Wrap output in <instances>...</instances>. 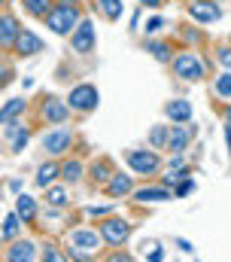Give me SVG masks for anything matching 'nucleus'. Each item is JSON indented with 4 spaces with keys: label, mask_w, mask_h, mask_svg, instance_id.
<instances>
[{
    "label": "nucleus",
    "mask_w": 231,
    "mask_h": 262,
    "mask_svg": "<svg viewBox=\"0 0 231 262\" xmlns=\"http://www.w3.org/2000/svg\"><path fill=\"white\" fill-rule=\"evenodd\" d=\"M3 134H6V140H9V152H21V149L28 146L31 128H28L25 122H9V125H3Z\"/></svg>",
    "instance_id": "12"
},
{
    "label": "nucleus",
    "mask_w": 231,
    "mask_h": 262,
    "mask_svg": "<svg viewBox=\"0 0 231 262\" xmlns=\"http://www.w3.org/2000/svg\"><path fill=\"white\" fill-rule=\"evenodd\" d=\"M98 232H101L104 244H110V247H122V244H128V238H131V223L122 220V216H110V220L101 223Z\"/></svg>",
    "instance_id": "5"
},
{
    "label": "nucleus",
    "mask_w": 231,
    "mask_h": 262,
    "mask_svg": "<svg viewBox=\"0 0 231 262\" xmlns=\"http://www.w3.org/2000/svg\"><path fill=\"white\" fill-rule=\"evenodd\" d=\"M82 174H85V168H82L79 159H70V162L61 165V180L64 183H76V180H82Z\"/></svg>",
    "instance_id": "22"
},
{
    "label": "nucleus",
    "mask_w": 231,
    "mask_h": 262,
    "mask_svg": "<svg viewBox=\"0 0 231 262\" xmlns=\"http://www.w3.org/2000/svg\"><path fill=\"white\" fill-rule=\"evenodd\" d=\"M58 3H73V6H76V3H79V0H58Z\"/></svg>",
    "instance_id": "41"
},
{
    "label": "nucleus",
    "mask_w": 231,
    "mask_h": 262,
    "mask_svg": "<svg viewBox=\"0 0 231 262\" xmlns=\"http://www.w3.org/2000/svg\"><path fill=\"white\" fill-rule=\"evenodd\" d=\"M98 3H101V9H104V15H107V18H122V12H125V3H122V0H98Z\"/></svg>",
    "instance_id": "29"
},
{
    "label": "nucleus",
    "mask_w": 231,
    "mask_h": 262,
    "mask_svg": "<svg viewBox=\"0 0 231 262\" xmlns=\"http://www.w3.org/2000/svg\"><path fill=\"white\" fill-rule=\"evenodd\" d=\"M91 180L95 183H110L113 180V171H110V162L107 159H101V162L91 165Z\"/></svg>",
    "instance_id": "26"
},
{
    "label": "nucleus",
    "mask_w": 231,
    "mask_h": 262,
    "mask_svg": "<svg viewBox=\"0 0 231 262\" xmlns=\"http://www.w3.org/2000/svg\"><path fill=\"white\" fill-rule=\"evenodd\" d=\"M165 25H168V21H165V18H161V15H152V18H149V21H146V34H155V31H161V28H165Z\"/></svg>",
    "instance_id": "34"
},
{
    "label": "nucleus",
    "mask_w": 231,
    "mask_h": 262,
    "mask_svg": "<svg viewBox=\"0 0 231 262\" xmlns=\"http://www.w3.org/2000/svg\"><path fill=\"white\" fill-rule=\"evenodd\" d=\"M171 198V186H146V189H137L134 192V201H140V204H149V201H168Z\"/></svg>",
    "instance_id": "19"
},
{
    "label": "nucleus",
    "mask_w": 231,
    "mask_h": 262,
    "mask_svg": "<svg viewBox=\"0 0 231 262\" xmlns=\"http://www.w3.org/2000/svg\"><path fill=\"white\" fill-rule=\"evenodd\" d=\"M70 116V104L67 101H58V98H46L43 101V119L52 122V125H64Z\"/></svg>",
    "instance_id": "11"
},
{
    "label": "nucleus",
    "mask_w": 231,
    "mask_h": 262,
    "mask_svg": "<svg viewBox=\"0 0 231 262\" xmlns=\"http://www.w3.org/2000/svg\"><path fill=\"white\" fill-rule=\"evenodd\" d=\"M28 110V101L25 98H9L3 107H0V122L9 125V122H18V116Z\"/></svg>",
    "instance_id": "17"
},
{
    "label": "nucleus",
    "mask_w": 231,
    "mask_h": 262,
    "mask_svg": "<svg viewBox=\"0 0 231 262\" xmlns=\"http://www.w3.org/2000/svg\"><path fill=\"white\" fill-rule=\"evenodd\" d=\"M58 177H61V165L46 162V165H40V168H37V177H34V180H37V186H40V189H49Z\"/></svg>",
    "instance_id": "20"
},
{
    "label": "nucleus",
    "mask_w": 231,
    "mask_h": 262,
    "mask_svg": "<svg viewBox=\"0 0 231 262\" xmlns=\"http://www.w3.org/2000/svg\"><path fill=\"white\" fill-rule=\"evenodd\" d=\"M21 31H25V28L18 25V18H15V15H9V12H3V15H0V46L12 49Z\"/></svg>",
    "instance_id": "13"
},
{
    "label": "nucleus",
    "mask_w": 231,
    "mask_h": 262,
    "mask_svg": "<svg viewBox=\"0 0 231 262\" xmlns=\"http://www.w3.org/2000/svg\"><path fill=\"white\" fill-rule=\"evenodd\" d=\"M70 143H73V134H70L67 128L49 131V134L43 137V149H46L49 156H61V152H67V149H70Z\"/></svg>",
    "instance_id": "10"
},
{
    "label": "nucleus",
    "mask_w": 231,
    "mask_h": 262,
    "mask_svg": "<svg viewBox=\"0 0 231 262\" xmlns=\"http://www.w3.org/2000/svg\"><path fill=\"white\" fill-rule=\"evenodd\" d=\"M225 116H228V125H231V110H228V113H225Z\"/></svg>",
    "instance_id": "42"
},
{
    "label": "nucleus",
    "mask_w": 231,
    "mask_h": 262,
    "mask_svg": "<svg viewBox=\"0 0 231 262\" xmlns=\"http://www.w3.org/2000/svg\"><path fill=\"white\" fill-rule=\"evenodd\" d=\"M195 134H198L195 125H189V122H176V125L171 128V140H168L171 152H182V149H189V143L195 140Z\"/></svg>",
    "instance_id": "9"
},
{
    "label": "nucleus",
    "mask_w": 231,
    "mask_h": 262,
    "mask_svg": "<svg viewBox=\"0 0 231 262\" xmlns=\"http://www.w3.org/2000/svg\"><path fill=\"white\" fill-rule=\"evenodd\" d=\"M67 241L70 244H76V247H82V250H98L101 244H104V238H101V232H91V229H73L70 235H67Z\"/></svg>",
    "instance_id": "14"
},
{
    "label": "nucleus",
    "mask_w": 231,
    "mask_h": 262,
    "mask_svg": "<svg viewBox=\"0 0 231 262\" xmlns=\"http://www.w3.org/2000/svg\"><path fill=\"white\" fill-rule=\"evenodd\" d=\"M140 3H143V6H161L165 0H140Z\"/></svg>",
    "instance_id": "40"
},
{
    "label": "nucleus",
    "mask_w": 231,
    "mask_h": 262,
    "mask_svg": "<svg viewBox=\"0 0 231 262\" xmlns=\"http://www.w3.org/2000/svg\"><path fill=\"white\" fill-rule=\"evenodd\" d=\"M192 192H195V180H186V177H182V180L173 186V195L176 198H186V195H192Z\"/></svg>",
    "instance_id": "31"
},
{
    "label": "nucleus",
    "mask_w": 231,
    "mask_h": 262,
    "mask_svg": "<svg viewBox=\"0 0 231 262\" xmlns=\"http://www.w3.org/2000/svg\"><path fill=\"white\" fill-rule=\"evenodd\" d=\"M82 21V15H79V9L73 6V3H58L55 9L43 18V25L52 31V34H73L76 31V25Z\"/></svg>",
    "instance_id": "1"
},
{
    "label": "nucleus",
    "mask_w": 231,
    "mask_h": 262,
    "mask_svg": "<svg viewBox=\"0 0 231 262\" xmlns=\"http://www.w3.org/2000/svg\"><path fill=\"white\" fill-rule=\"evenodd\" d=\"M168 140H171V128H168V125H155V128L149 131V146H152V149L168 146Z\"/></svg>",
    "instance_id": "27"
},
{
    "label": "nucleus",
    "mask_w": 231,
    "mask_h": 262,
    "mask_svg": "<svg viewBox=\"0 0 231 262\" xmlns=\"http://www.w3.org/2000/svg\"><path fill=\"white\" fill-rule=\"evenodd\" d=\"M225 140H228V156H231V125L225 122Z\"/></svg>",
    "instance_id": "39"
},
{
    "label": "nucleus",
    "mask_w": 231,
    "mask_h": 262,
    "mask_svg": "<svg viewBox=\"0 0 231 262\" xmlns=\"http://www.w3.org/2000/svg\"><path fill=\"white\" fill-rule=\"evenodd\" d=\"M107 195L110 198L134 195V177L131 174H113V180L107 183Z\"/></svg>",
    "instance_id": "16"
},
{
    "label": "nucleus",
    "mask_w": 231,
    "mask_h": 262,
    "mask_svg": "<svg viewBox=\"0 0 231 262\" xmlns=\"http://www.w3.org/2000/svg\"><path fill=\"white\" fill-rule=\"evenodd\" d=\"M171 67H173V76L182 79V82H201L204 73H207L204 61H201L195 52H179V55H173Z\"/></svg>",
    "instance_id": "3"
},
{
    "label": "nucleus",
    "mask_w": 231,
    "mask_h": 262,
    "mask_svg": "<svg viewBox=\"0 0 231 262\" xmlns=\"http://www.w3.org/2000/svg\"><path fill=\"white\" fill-rule=\"evenodd\" d=\"M165 113L171 116V122H192V104L186 98H176V101H168Z\"/></svg>",
    "instance_id": "18"
},
{
    "label": "nucleus",
    "mask_w": 231,
    "mask_h": 262,
    "mask_svg": "<svg viewBox=\"0 0 231 262\" xmlns=\"http://www.w3.org/2000/svg\"><path fill=\"white\" fill-rule=\"evenodd\" d=\"M213 89H216V95H219V98H231V70H228V73H219V76H216Z\"/></svg>",
    "instance_id": "30"
},
{
    "label": "nucleus",
    "mask_w": 231,
    "mask_h": 262,
    "mask_svg": "<svg viewBox=\"0 0 231 262\" xmlns=\"http://www.w3.org/2000/svg\"><path fill=\"white\" fill-rule=\"evenodd\" d=\"M176 247H179L182 253H195V247H192V244H189L186 238H176Z\"/></svg>",
    "instance_id": "37"
},
{
    "label": "nucleus",
    "mask_w": 231,
    "mask_h": 262,
    "mask_svg": "<svg viewBox=\"0 0 231 262\" xmlns=\"http://www.w3.org/2000/svg\"><path fill=\"white\" fill-rule=\"evenodd\" d=\"M15 210H18V216L28 223V220H34L37 216V201H34V195H15Z\"/></svg>",
    "instance_id": "23"
},
{
    "label": "nucleus",
    "mask_w": 231,
    "mask_h": 262,
    "mask_svg": "<svg viewBox=\"0 0 231 262\" xmlns=\"http://www.w3.org/2000/svg\"><path fill=\"white\" fill-rule=\"evenodd\" d=\"M95 25H91V18H82L79 25H76V31H73V37H70V46H73V52H79V55H88V52H95Z\"/></svg>",
    "instance_id": "6"
},
{
    "label": "nucleus",
    "mask_w": 231,
    "mask_h": 262,
    "mask_svg": "<svg viewBox=\"0 0 231 262\" xmlns=\"http://www.w3.org/2000/svg\"><path fill=\"white\" fill-rule=\"evenodd\" d=\"M146 259H149V262H161V259H165V250H161V247H152Z\"/></svg>",
    "instance_id": "36"
},
{
    "label": "nucleus",
    "mask_w": 231,
    "mask_h": 262,
    "mask_svg": "<svg viewBox=\"0 0 231 262\" xmlns=\"http://www.w3.org/2000/svg\"><path fill=\"white\" fill-rule=\"evenodd\" d=\"M104 213H113V207L110 204H91V207H85V216H91V220H98Z\"/></svg>",
    "instance_id": "33"
},
{
    "label": "nucleus",
    "mask_w": 231,
    "mask_h": 262,
    "mask_svg": "<svg viewBox=\"0 0 231 262\" xmlns=\"http://www.w3.org/2000/svg\"><path fill=\"white\" fill-rule=\"evenodd\" d=\"M6 244H12L15 238H21V216H18V210H9L6 213V220H3V235H0Z\"/></svg>",
    "instance_id": "21"
},
{
    "label": "nucleus",
    "mask_w": 231,
    "mask_h": 262,
    "mask_svg": "<svg viewBox=\"0 0 231 262\" xmlns=\"http://www.w3.org/2000/svg\"><path fill=\"white\" fill-rule=\"evenodd\" d=\"M64 256H67V253H61V250L52 247V244H46V247H43V259H46V262H64Z\"/></svg>",
    "instance_id": "32"
},
{
    "label": "nucleus",
    "mask_w": 231,
    "mask_h": 262,
    "mask_svg": "<svg viewBox=\"0 0 231 262\" xmlns=\"http://www.w3.org/2000/svg\"><path fill=\"white\" fill-rule=\"evenodd\" d=\"M67 104H70V110L91 113V110L101 104V92H98V85H91V82H79V85H73V89H70Z\"/></svg>",
    "instance_id": "4"
},
{
    "label": "nucleus",
    "mask_w": 231,
    "mask_h": 262,
    "mask_svg": "<svg viewBox=\"0 0 231 262\" xmlns=\"http://www.w3.org/2000/svg\"><path fill=\"white\" fill-rule=\"evenodd\" d=\"M125 162L131 165V171L134 174H140V177H155L158 171H161V159H158V152L149 146H140V149H128L125 152Z\"/></svg>",
    "instance_id": "2"
},
{
    "label": "nucleus",
    "mask_w": 231,
    "mask_h": 262,
    "mask_svg": "<svg viewBox=\"0 0 231 262\" xmlns=\"http://www.w3.org/2000/svg\"><path fill=\"white\" fill-rule=\"evenodd\" d=\"M189 15L198 21V25H213L222 18V6L213 3V0H192L189 3Z\"/></svg>",
    "instance_id": "7"
},
{
    "label": "nucleus",
    "mask_w": 231,
    "mask_h": 262,
    "mask_svg": "<svg viewBox=\"0 0 231 262\" xmlns=\"http://www.w3.org/2000/svg\"><path fill=\"white\" fill-rule=\"evenodd\" d=\"M3 259L6 262H34L37 259V247H34V241H28V238H15V241L6 247Z\"/></svg>",
    "instance_id": "8"
},
{
    "label": "nucleus",
    "mask_w": 231,
    "mask_h": 262,
    "mask_svg": "<svg viewBox=\"0 0 231 262\" xmlns=\"http://www.w3.org/2000/svg\"><path fill=\"white\" fill-rule=\"evenodd\" d=\"M18 189H21V180H15V177H12V180H9V192H15V195H18Z\"/></svg>",
    "instance_id": "38"
},
{
    "label": "nucleus",
    "mask_w": 231,
    "mask_h": 262,
    "mask_svg": "<svg viewBox=\"0 0 231 262\" xmlns=\"http://www.w3.org/2000/svg\"><path fill=\"white\" fill-rule=\"evenodd\" d=\"M21 6H25L31 15H37V18H46V15L55 9V0H21Z\"/></svg>",
    "instance_id": "25"
},
{
    "label": "nucleus",
    "mask_w": 231,
    "mask_h": 262,
    "mask_svg": "<svg viewBox=\"0 0 231 262\" xmlns=\"http://www.w3.org/2000/svg\"><path fill=\"white\" fill-rule=\"evenodd\" d=\"M12 49H15L21 58H31V55H37V52H43V40H40L34 31H21Z\"/></svg>",
    "instance_id": "15"
},
{
    "label": "nucleus",
    "mask_w": 231,
    "mask_h": 262,
    "mask_svg": "<svg viewBox=\"0 0 231 262\" xmlns=\"http://www.w3.org/2000/svg\"><path fill=\"white\" fill-rule=\"evenodd\" d=\"M216 61H219L222 67H228V70H231V46H222V49L216 52Z\"/></svg>",
    "instance_id": "35"
},
{
    "label": "nucleus",
    "mask_w": 231,
    "mask_h": 262,
    "mask_svg": "<svg viewBox=\"0 0 231 262\" xmlns=\"http://www.w3.org/2000/svg\"><path fill=\"white\" fill-rule=\"evenodd\" d=\"M67 189H64V186H55V183H52V186H49V189H46V204H52V207H61V204H67Z\"/></svg>",
    "instance_id": "28"
},
{
    "label": "nucleus",
    "mask_w": 231,
    "mask_h": 262,
    "mask_svg": "<svg viewBox=\"0 0 231 262\" xmlns=\"http://www.w3.org/2000/svg\"><path fill=\"white\" fill-rule=\"evenodd\" d=\"M146 52H152L158 61H165V64H171L173 61V52H171V43H165V40H146Z\"/></svg>",
    "instance_id": "24"
}]
</instances>
